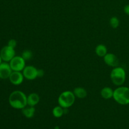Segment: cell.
Instances as JSON below:
<instances>
[{
    "label": "cell",
    "instance_id": "1",
    "mask_svg": "<svg viewBox=\"0 0 129 129\" xmlns=\"http://www.w3.org/2000/svg\"><path fill=\"white\" fill-rule=\"evenodd\" d=\"M9 103L15 109L22 110L27 105V96L21 91H14L9 96Z\"/></svg>",
    "mask_w": 129,
    "mask_h": 129
},
{
    "label": "cell",
    "instance_id": "2",
    "mask_svg": "<svg viewBox=\"0 0 129 129\" xmlns=\"http://www.w3.org/2000/svg\"><path fill=\"white\" fill-rule=\"evenodd\" d=\"M113 98L117 103L122 105L129 104V88L120 86L113 91Z\"/></svg>",
    "mask_w": 129,
    "mask_h": 129
},
{
    "label": "cell",
    "instance_id": "3",
    "mask_svg": "<svg viewBox=\"0 0 129 129\" xmlns=\"http://www.w3.org/2000/svg\"><path fill=\"white\" fill-rule=\"evenodd\" d=\"M110 78L113 84L120 86L124 84L126 79V72L122 67L113 68L110 73Z\"/></svg>",
    "mask_w": 129,
    "mask_h": 129
},
{
    "label": "cell",
    "instance_id": "4",
    "mask_svg": "<svg viewBox=\"0 0 129 129\" xmlns=\"http://www.w3.org/2000/svg\"><path fill=\"white\" fill-rule=\"evenodd\" d=\"M75 100L76 96L73 91H65L60 93L58 98L57 102L59 105L63 108H69L74 105Z\"/></svg>",
    "mask_w": 129,
    "mask_h": 129
},
{
    "label": "cell",
    "instance_id": "5",
    "mask_svg": "<svg viewBox=\"0 0 129 129\" xmlns=\"http://www.w3.org/2000/svg\"><path fill=\"white\" fill-rule=\"evenodd\" d=\"M25 60L21 56H15L10 62V67L13 71L21 72L25 68Z\"/></svg>",
    "mask_w": 129,
    "mask_h": 129
},
{
    "label": "cell",
    "instance_id": "6",
    "mask_svg": "<svg viewBox=\"0 0 129 129\" xmlns=\"http://www.w3.org/2000/svg\"><path fill=\"white\" fill-rule=\"evenodd\" d=\"M0 55L4 62H8L15 56V49L8 45H6L1 49L0 51Z\"/></svg>",
    "mask_w": 129,
    "mask_h": 129
},
{
    "label": "cell",
    "instance_id": "7",
    "mask_svg": "<svg viewBox=\"0 0 129 129\" xmlns=\"http://www.w3.org/2000/svg\"><path fill=\"white\" fill-rule=\"evenodd\" d=\"M23 76L28 80H34L38 78V69L33 66H25L22 71Z\"/></svg>",
    "mask_w": 129,
    "mask_h": 129
},
{
    "label": "cell",
    "instance_id": "8",
    "mask_svg": "<svg viewBox=\"0 0 129 129\" xmlns=\"http://www.w3.org/2000/svg\"><path fill=\"white\" fill-rule=\"evenodd\" d=\"M13 72L10 64L4 62L0 64V78L2 79H9Z\"/></svg>",
    "mask_w": 129,
    "mask_h": 129
},
{
    "label": "cell",
    "instance_id": "9",
    "mask_svg": "<svg viewBox=\"0 0 129 129\" xmlns=\"http://www.w3.org/2000/svg\"><path fill=\"white\" fill-rule=\"evenodd\" d=\"M103 60L107 66L112 68L117 67L119 64L117 57L112 53H107L103 57Z\"/></svg>",
    "mask_w": 129,
    "mask_h": 129
},
{
    "label": "cell",
    "instance_id": "10",
    "mask_svg": "<svg viewBox=\"0 0 129 129\" xmlns=\"http://www.w3.org/2000/svg\"><path fill=\"white\" fill-rule=\"evenodd\" d=\"M24 78H25L22 73L19 71H13L9 78V80L13 85L18 86L23 82Z\"/></svg>",
    "mask_w": 129,
    "mask_h": 129
},
{
    "label": "cell",
    "instance_id": "11",
    "mask_svg": "<svg viewBox=\"0 0 129 129\" xmlns=\"http://www.w3.org/2000/svg\"><path fill=\"white\" fill-rule=\"evenodd\" d=\"M40 102V96L36 93H30L27 96V105L35 107Z\"/></svg>",
    "mask_w": 129,
    "mask_h": 129
},
{
    "label": "cell",
    "instance_id": "12",
    "mask_svg": "<svg viewBox=\"0 0 129 129\" xmlns=\"http://www.w3.org/2000/svg\"><path fill=\"white\" fill-rule=\"evenodd\" d=\"M114 91L110 87H104L100 91V94L102 98L105 100H109L113 98Z\"/></svg>",
    "mask_w": 129,
    "mask_h": 129
},
{
    "label": "cell",
    "instance_id": "13",
    "mask_svg": "<svg viewBox=\"0 0 129 129\" xmlns=\"http://www.w3.org/2000/svg\"><path fill=\"white\" fill-rule=\"evenodd\" d=\"M73 93L76 98H80V99L85 98L88 94L87 91L82 87H77V88H74L73 90Z\"/></svg>",
    "mask_w": 129,
    "mask_h": 129
},
{
    "label": "cell",
    "instance_id": "14",
    "mask_svg": "<svg viewBox=\"0 0 129 129\" xmlns=\"http://www.w3.org/2000/svg\"><path fill=\"white\" fill-rule=\"evenodd\" d=\"M35 113V107H30V106H29L28 107H25V108L22 109L23 115L27 118H31L32 117H34Z\"/></svg>",
    "mask_w": 129,
    "mask_h": 129
},
{
    "label": "cell",
    "instance_id": "15",
    "mask_svg": "<svg viewBox=\"0 0 129 129\" xmlns=\"http://www.w3.org/2000/svg\"><path fill=\"white\" fill-rule=\"evenodd\" d=\"M95 53L98 57H104L105 55L107 54V48L103 44H99L95 48Z\"/></svg>",
    "mask_w": 129,
    "mask_h": 129
},
{
    "label": "cell",
    "instance_id": "16",
    "mask_svg": "<svg viewBox=\"0 0 129 129\" xmlns=\"http://www.w3.org/2000/svg\"><path fill=\"white\" fill-rule=\"evenodd\" d=\"M64 114V109L60 106H56L52 110V115L55 118H60Z\"/></svg>",
    "mask_w": 129,
    "mask_h": 129
},
{
    "label": "cell",
    "instance_id": "17",
    "mask_svg": "<svg viewBox=\"0 0 129 129\" xmlns=\"http://www.w3.org/2000/svg\"><path fill=\"white\" fill-rule=\"evenodd\" d=\"M110 25L113 28L115 29L119 26L120 25V20L117 16H112L110 19Z\"/></svg>",
    "mask_w": 129,
    "mask_h": 129
},
{
    "label": "cell",
    "instance_id": "18",
    "mask_svg": "<svg viewBox=\"0 0 129 129\" xmlns=\"http://www.w3.org/2000/svg\"><path fill=\"white\" fill-rule=\"evenodd\" d=\"M21 57L26 60H29L33 57V53L31 50H25L23 51Z\"/></svg>",
    "mask_w": 129,
    "mask_h": 129
},
{
    "label": "cell",
    "instance_id": "19",
    "mask_svg": "<svg viewBox=\"0 0 129 129\" xmlns=\"http://www.w3.org/2000/svg\"><path fill=\"white\" fill-rule=\"evenodd\" d=\"M8 45L15 49L16 47V45H17V42L15 39H10L8 41Z\"/></svg>",
    "mask_w": 129,
    "mask_h": 129
},
{
    "label": "cell",
    "instance_id": "20",
    "mask_svg": "<svg viewBox=\"0 0 129 129\" xmlns=\"http://www.w3.org/2000/svg\"><path fill=\"white\" fill-rule=\"evenodd\" d=\"M44 71L43 69H38V78H42L44 76Z\"/></svg>",
    "mask_w": 129,
    "mask_h": 129
},
{
    "label": "cell",
    "instance_id": "21",
    "mask_svg": "<svg viewBox=\"0 0 129 129\" xmlns=\"http://www.w3.org/2000/svg\"><path fill=\"white\" fill-rule=\"evenodd\" d=\"M123 11H124V13L126 15L129 16V4L124 6V8H123Z\"/></svg>",
    "mask_w": 129,
    "mask_h": 129
},
{
    "label": "cell",
    "instance_id": "22",
    "mask_svg": "<svg viewBox=\"0 0 129 129\" xmlns=\"http://www.w3.org/2000/svg\"><path fill=\"white\" fill-rule=\"evenodd\" d=\"M2 58H1V55H0V64H1V63H2Z\"/></svg>",
    "mask_w": 129,
    "mask_h": 129
},
{
    "label": "cell",
    "instance_id": "23",
    "mask_svg": "<svg viewBox=\"0 0 129 129\" xmlns=\"http://www.w3.org/2000/svg\"><path fill=\"white\" fill-rule=\"evenodd\" d=\"M54 129H59V127H57H57H55V128H54Z\"/></svg>",
    "mask_w": 129,
    "mask_h": 129
}]
</instances>
